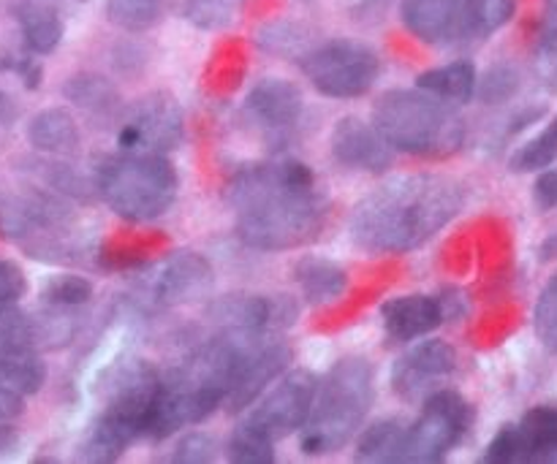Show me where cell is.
<instances>
[{"instance_id": "cell-1", "label": "cell", "mask_w": 557, "mask_h": 464, "mask_svg": "<svg viewBox=\"0 0 557 464\" xmlns=\"http://www.w3.org/2000/svg\"><path fill=\"white\" fill-rule=\"evenodd\" d=\"M237 234L256 250H292L324 228L326 196L299 161H270L239 168L228 185Z\"/></svg>"}, {"instance_id": "cell-2", "label": "cell", "mask_w": 557, "mask_h": 464, "mask_svg": "<svg viewBox=\"0 0 557 464\" xmlns=\"http://www.w3.org/2000/svg\"><path fill=\"white\" fill-rule=\"evenodd\" d=\"M466 204L460 183L438 174L397 177L364 196L351 217L357 248L373 255H400L428 244Z\"/></svg>"}, {"instance_id": "cell-3", "label": "cell", "mask_w": 557, "mask_h": 464, "mask_svg": "<svg viewBox=\"0 0 557 464\" xmlns=\"http://www.w3.org/2000/svg\"><path fill=\"white\" fill-rule=\"evenodd\" d=\"M161 373L150 362L114 369L103 389V407L79 443L82 462H114L139 438H147Z\"/></svg>"}, {"instance_id": "cell-4", "label": "cell", "mask_w": 557, "mask_h": 464, "mask_svg": "<svg viewBox=\"0 0 557 464\" xmlns=\"http://www.w3.org/2000/svg\"><path fill=\"white\" fill-rule=\"evenodd\" d=\"M373 400V364L362 356L341 359L315 389L299 440L305 454L324 456L341 451L362 429Z\"/></svg>"}, {"instance_id": "cell-5", "label": "cell", "mask_w": 557, "mask_h": 464, "mask_svg": "<svg viewBox=\"0 0 557 464\" xmlns=\"http://www.w3.org/2000/svg\"><path fill=\"white\" fill-rule=\"evenodd\" d=\"M373 125L392 150L444 155L462 145V120L449 103L424 90H389L373 109Z\"/></svg>"}, {"instance_id": "cell-6", "label": "cell", "mask_w": 557, "mask_h": 464, "mask_svg": "<svg viewBox=\"0 0 557 464\" xmlns=\"http://www.w3.org/2000/svg\"><path fill=\"white\" fill-rule=\"evenodd\" d=\"M96 188L114 215L125 221H156L174 204L180 190L177 168L156 152H123L98 166Z\"/></svg>"}, {"instance_id": "cell-7", "label": "cell", "mask_w": 557, "mask_h": 464, "mask_svg": "<svg viewBox=\"0 0 557 464\" xmlns=\"http://www.w3.org/2000/svg\"><path fill=\"white\" fill-rule=\"evenodd\" d=\"M302 74L310 85L330 98H359L373 90L375 79L381 74V60L368 43L348 41H326L321 47L310 49L299 60Z\"/></svg>"}, {"instance_id": "cell-8", "label": "cell", "mask_w": 557, "mask_h": 464, "mask_svg": "<svg viewBox=\"0 0 557 464\" xmlns=\"http://www.w3.org/2000/svg\"><path fill=\"white\" fill-rule=\"evenodd\" d=\"M473 405L462 394L449 389L424 397V407L413 424H408L403 462L430 464L441 462L460 446L473 427Z\"/></svg>"}, {"instance_id": "cell-9", "label": "cell", "mask_w": 557, "mask_h": 464, "mask_svg": "<svg viewBox=\"0 0 557 464\" xmlns=\"http://www.w3.org/2000/svg\"><path fill=\"white\" fill-rule=\"evenodd\" d=\"M117 139L125 152L166 155L183 141V109L169 92H150L125 109Z\"/></svg>"}, {"instance_id": "cell-10", "label": "cell", "mask_w": 557, "mask_h": 464, "mask_svg": "<svg viewBox=\"0 0 557 464\" xmlns=\"http://www.w3.org/2000/svg\"><path fill=\"white\" fill-rule=\"evenodd\" d=\"M315 389H319V380L313 373L294 369V373L283 375L281 384L256 405V411L245 422L259 429L261 435H267L272 443H277V440L288 438L305 427L310 407H313Z\"/></svg>"}, {"instance_id": "cell-11", "label": "cell", "mask_w": 557, "mask_h": 464, "mask_svg": "<svg viewBox=\"0 0 557 464\" xmlns=\"http://www.w3.org/2000/svg\"><path fill=\"white\" fill-rule=\"evenodd\" d=\"M403 25L424 43H449L479 38V0H403Z\"/></svg>"}, {"instance_id": "cell-12", "label": "cell", "mask_w": 557, "mask_h": 464, "mask_svg": "<svg viewBox=\"0 0 557 464\" xmlns=\"http://www.w3.org/2000/svg\"><path fill=\"white\" fill-rule=\"evenodd\" d=\"M557 454V407L539 405L522 416L520 424L500 429L487 446L484 462L515 464L539 462Z\"/></svg>"}, {"instance_id": "cell-13", "label": "cell", "mask_w": 557, "mask_h": 464, "mask_svg": "<svg viewBox=\"0 0 557 464\" xmlns=\"http://www.w3.org/2000/svg\"><path fill=\"white\" fill-rule=\"evenodd\" d=\"M457 367V353L449 342L428 340L406 353L392 369V389L400 400L419 402L433 394L435 384L449 378Z\"/></svg>"}, {"instance_id": "cell-14", "label": "cell", "mask_w": 557, "mask_h": 464, "mask_svg": "<svg viewBox=\"0 0 557 464\" xmlns=\"http://www.w3.org/2000/svg\"><path fill=\"white\" fill-rule=\"evenodd\" d=\"M292 364V348L281 340H270L267 335L256 337L253 346L248 348V353L239 362L237 375H234V384L228 389L226 405L228 411L239 413L283 373V369Z\"/></svg>"}, {"instance_id": "cell-15", "label": "cell", "mask_w": 557, "mask_h": 464, "mask_svg": "<svg viewBox=\"0 0 557 464\" xmlns=\"http://www.w3.org/2000/svg\"><path fill=\"white\" fill-rule=\"evenodd\" d=\"M330 147L332 158L354 172L381 174L392 166V147L375 130V125L359 117L337 120L330 136Z\"/></svg>"}, {"instance_id": "cell-16", "label": "cell", "mask_w": 557, "mask_h": 464, "mask_svg": "<svg viewBox=\"0 0 557 464\" xmlns=\"http://www.w3.org/2000/svg\"><path fill=\"white\" fill-rule=\"evenodd\" d=\"M449 315H455L449 299L424 297V293H411V297H397L384 302L381 308V321L392 340L413 342L419 337L438 329Z\"/></svg>"}, {"instance_id": "cell-17", "label": "cell", "mask_w": 557, "mask_h": 464, "mask_svg": "<svg viewBox=\"0 0 557 464\" xmlns=\"http://www.w3.org/2000/svg\"><path fill=\"white\" fill-rule=\"evenodd\" d=\"M302 92L288 79H261L245 101V112L267 134H286L302 117Z\"/></svg>"}, {"instance_id": "cell-18", "label": "cell", "mask_w": 557, "mask_h": 464, "mask_svg": "<svg viewBox=\"0 0 557 464\" xmlns=\"http://www.w3.org/2000/svg\"><path fill=\"white\" fill-rule=\"evenodd\" d=\"M212 283H215V272L207 264L205 255L177 253L172 261H166L163 272L158 275L156 297L169 308L190 304L205 299L212 291Z\"/></svg>"}, {"instance_id": "cell-19", "label": "cell", "mask_w": 557, "mask_h": 464, "mask_svg": "<svg viewBox=\"0 0 557 464\" xmlns=\"http://www.w3.org/2000/svg\"><path fill=\"white\" fill-rule=\"evenodd\" d=\"M11 14L20 22L25 47L49 54L63 41V3L60 0H11Z\"/></svg>"}, {"instance_id": "cell-20", "label": "cell", "mask_w": 557, "mask_h": 464, "mask_svg": "<svg viewBox=\"0 0 557 464\" xmlns=\"http://www.w3.org/2000/svg\"><path fill=\"white\" fill-rule=\"evenodd\" d=\"M27 139L41 152L69 155L79 147V125L71 117L69 109H44L27 125Z\"/></svg>"}, {"instance_id": "cell-21", "label": "cell", "mask_w": 557, "mask_h": 464, "mask_svg": "<svg viewBox=\"0 0 557 464\" xmlns=\"http://www.w3.org/2000/svg\"><path fill=\"white\" fill-rule=\"evenodd\" d=\"M476 68L466 60H457V63L441 65V68L424 71L417 79L419 90L430 92L438 101L449 103V106H460V103H468L476 92Z\"/></svg>"}, {"instance_id": "cell-22", "label": "cell", "mask_w": 557, "mask_h": 464, "mask_svg": "<svg viewBox=\"0 0 557 464\" xmlns=\"http://www.w3.org/2000/svg\"><path fill=\"white\" fill-rule=\"evenodd\" d=\"M294 277H297L305 299L313 304L335 302L348 288L346 269L326 259H302L294 266Z\"/></svg>"}, {"instance_id": "cell-23", "label": "cell", "mask_w": 557, "mask_h": 464, "mask_svg": "<svg viewBox=\"0 0 557 464\" xmlns=\"http://www.w3.org/2000/svg\"><path fill=\"white\" fill-rule=\"evenodd\" d=\"M408 424L400 418H384L364 429L357 446L359 462H403V449H406Z\"/></svg>"}, {"instance_id": "cell-24", "label": "cell", "mask_w": 557, "mask_h": 464, "mask_svg": "<svg viewBox=\"0 0 557 464\" xmlns=\"http://www.w3.org/2000/svg\"><path fill=\"white\" fill-rule=\"evenodd\" d=\"M65 98L79 109H85L87 114H96V117H109L120 103L117 90L96 74H82L71 79L65 85Z\"/></svg>"}, {"instance_id": "cell-25", "label": "cell", "mask_w": 557, "mask_h": 464, "mask_svg": "<svg viewBox=\"0 0 557 464\" xmlns=\"http://www.w3.org/2000/svg\"><path fill=\"white\" fill-rule=\"evenodd\" d=\"M38 346L36 321L11 304H0V359L25 356Z\"/></svg>"}, {"instance_id": "cell-26", "label": "cell", "mask_w": 557, "mask_h": 464, "mask_svg": "<svg viewBox=\"0 0 557 464\" xmlns=\"http://www.w3.org/2000/svg\"><path fill=\"white\" fill-rule=\"evenodd\" d=\"M44 384H47V367L36 353L0 359V386H9V389L27 397L41 391Z\"/></svg>"}, {"instance_id": "cell-27", "label": "cell", "mask_w": 557, "mask_h": 464, "mask_svg": "<svg viewBox=\"0 0 557 464\" xmlns=\"http://www.w3.org/2000/svg\"><path fill=\"white\" fill-rule=\"evenodd\" d=\"M228 460L237 464H270L275 462V443L243 422L228 440Z\"/></svg>"}, {"instance_id": "cell-28", "label": "cell", "mask_w": 557, "mask_h": 464, "mask_svg": "<svg viewBox=\"0 0 557 464\" xmlns=\"http://www.w3.org/2000/svg\"><path fill=\"white\" fill-rule=\"evenodd\" d=\"M107 16L123 30H147L161 20V0H107Z\"/></svg>"}, {"instance_id": "cell-29", "label": "cell", "mask_w": 557, "mask_h": 464, "mask_svg": "<svg viewBox=\"0 0 557 464\" xmlns=\"http://www.w3.org/2000/svg\"><path fill=\"white\" fill-rule=\"evenodd\" d=\"M243 0H185V20L201 30L226 27L237 16Z\"/></svg>"}, {"instance_id": "cell-30", "label": "cell", "mask_w": 557, "mask_h": 464, "mask_svg": "<svg viewBox=\"0 0 557 464\" xmlns=\"http://www.w3.org/2000/svg\"><path fill=\"white\" fill-rule=\"evenodd\" d=\"M92 297V286L79 275H60L52 277L44 291V299H47L52 308H79L87 299Z\"/></svg>"}, {"instance_id": "cell-31", "label": "cell", "mask_w": 557, "mask_h": 464, "mask_svg": "<svg viewBox=\"0 0 557 464\" xmlns=\"http://www.w3.org/2000/svg\"><path fill=\"white\" fill-rule=\"evenodd\" d=\"M517 87H520V76H517V71L511 68V65H498V68H493L487 76H484L482 87H479V98L487 103H504L515 96Z\"/></svg>"}, {"instance_id": "cell-32", "label": "cell", "mask_w": 557, "mask_h": 464, "mask_svg": "<svg viewBox=\"0 0 557 464\" xmlns=\"http://www.w3.org/2000/svg\"><path fill=\"white\" fill-rule=\"evenodd\" d=\"M536 335L542 337L544 346L557 351V275L544 288L536 304Z\"/></svg>"}, {"instance_id": "cell-33", "label": "cell", "mask_w": 557, "mask_h": 464, "mask_svg": "<svg viewBox=\"0 0 557 464\" xmlns=\"http://www.w3.org/2000/svg\"><path fill=\"white\" fill-rule=\"evenodd\" d=\"M515 14V0H479V38L490 36Z\"/></svg>"}, {"instance_id": "cell-34", "label": "cell", "mask_w": 557, "mask_h": 464, "mask_svg": "<svg viewBox=\"0 0 557 464\" xmlns=\"http://www.w3.org/2000/svg\"><path fill=\"white\" fill-rule=\"evenodd\" d=\"M215 460V440L205 432H194L174 449L172 462H212Z\"/></svg>"}, {"instance_id": "cell-35", "label": "cell", "mask_w": 557, "mask_h": 464, "mask_svg": "<svg viewBox=\"0 0 557 464\" xmlns=\"http://www.w3.org/2000/svg\"><path fill=\"white\" fill-rule=\"evenodd\" d=\"M27 291V280L14 261L0 259V304H14Z\"/></svg>"}, {"instance_id": "cell-36", "label": "cell", "mask_w": 557, "mask_h": 464, "mask_svg": "<svg viewBox=\"0 0 557 464\" xmlns=\"http://www.w3.org/2000/svg\"><path fill=\"white\" fill-rule=\"evenodd\" d=\"M533 201H536L539 210H553L557 206V168H547L542 177L533 185Z\"/></svg>"}, {"instance_id": "cell-37", "label": "cell", "mask_w": 557, "mask_h": 464, "mask_svg": "<svg viewBox=\"0 0 557 464\" xmlns=\"http://www.w3.org/2000/svg\"><path fill=\"white\" fill-rule=\"evenodd\" d=\"M22 411H25V397L9 386H0V422H11L22 416Z\"/></svg>"}, {"instance_id": "cell-38", "label": "cell", "mask_w": 557, "mask_h": 464, "mask_svg": "<svg viewBox=\"0 0 557 464\" xmlns=\"http://www.w3.org/2000/svg\"><path fill=\"white\" fill-rule=\"evenodd\" d=\"M542 41H557V0H547V14H544Z\"/></svg>"}, {"instance_id": "cell-39", "label": "cell", "mask_w": 557, "mask_h": 464, "mask_svg": "<svg viewBox=\"0 0 557 464\" xmlns=\"http://www.w3.org/2000/svg\"><path fill=\"white\" fill-rule=\"evenodd\" d=\"M536 139H539V145L547 150V155L553 158V161H557V117L547 125V130H542V134L536 136Z\"/></svg>"}, {"instance_id": "cell-40", "label": "cell", "mask_w": 557, "mask_h": 464, "mask_svg": "<svg viewBox=\"0 0 557 464\" xmlns=\"http://www.w3.org/2000/svg\"><path fill=\"white\" fill-rule=\"evenodd\" d=\"M16 114H20V109H16L14 98L0 90V125H11L16 120Z\"/></svg>"}, {"instance_id": "cell-41", "label": "cell", "mask_w": 557, "mask_h": 464, "mask_svg": "<svg viewBox=\"0 0 557 464\" xmlns=\"http://www.w3.org/2000/svg\"><path fill=\"white\" fill-rule=\"evenodd\" d=\"M16 432L14 429H9V427H3L0 429V454H5V451H11L16 446Z\"/></svg>"}]
</instances>
